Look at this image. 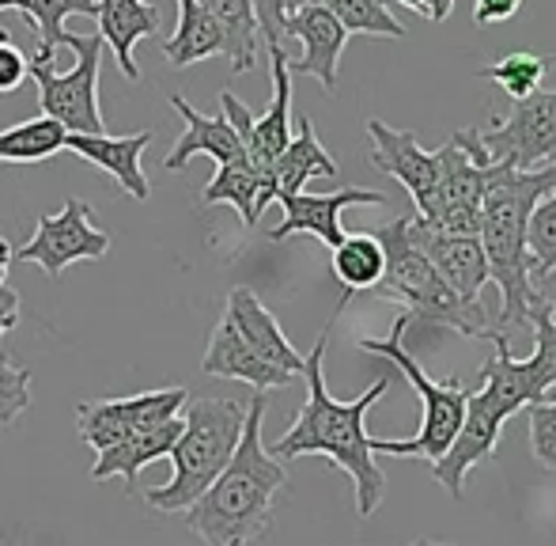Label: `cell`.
I'll return each instance as SVG.
<instances>
[{
	"label": "cell",
	"mask_w": 556,
	"mask_h": 546,
	"mask_svg": "<svg viewBox=\"0 0 556 546\" xmlns=\"http://www.w3.org/2000/svg\"><path fill=\"white\" fill-rule=\"evenodd\" d=\"M254 4L257 35L265 38L269 50H285V20H288V0H250Z\"/></svg>",
	"instance_id": "e575fe53"
},
{
	"label": "cell",
	"mask_w": 556,
	"mask_h": 546,
	"mask_svg": "<svg viewBox=\"0 0 556 546\" xmlns=\"http://www.w3.org/2000/svg\"><path fill=\"white\" fill-rule=\"evenodd\" d=\"M522 8V0H473V23L492 27V23H507L515 20Z\"/></svg>",
	"instance_id": "8d00e7d4"
},
{
	"label": "cell",
	"mask_w": 556,
	"mask_h": 546,
	"mask_svg": "<svg viewBox=\"0 0 556 546\" xmlns=\"http://www.w3.org/2000/svg\"><path fill=\"white\" fill-rule=\"evenodd\" d=\"M20 326V293L15 288H0V349H4V338ZM4 364V357H0Z\"/></svg>",
	"instance_id": "74e56055"
},
{
	"label": "cell",
	"mask_w": 556,
	"mask_h": 546,
	"mask_svg": "<svg viewBox=\"0 0 556 546\" xmlns=\"http://www.w3.org/2000/svg\"><path fill=\"white\" fill-rule=\"evenodd\" d=\"M553 58H542V53H504V58L496 61V65L481 69L484 80H496L500 91L504 96H511L515 103L527 96H534V91H542V80L545 73H549Z\"/></svg>",
	"instance_id": "f546056e"
},
{
	"label": "cell",
	"mask_w": 556,
	"mask_h": 546,
	"mask_svg": "<svg viewBox=\"0 0 556 546\" xmlns=\"http://www.w3.org/2000/svg\"><path fill=\"white\" fill-rule=\"evenodd\" d=\"M216 27L224 30V58L231 61V73H250L257 65V20L250 0H198Z\"/></svg>",
	"instance_id": "484cf974"
},
{
	"label": "cell",
	"mask_w": 556,
	"mask_h": 546,
	"mask_svg": "<svg viewBox=\"0 0 556 546\" xmlns=\"http://www.w3.org/2000/svg\"><path fill=\"white\" fill-rule=\"evenodd\" d=\"M201 372H205V376H220V380H239V384H250L254 392H277V387L295 384L292 372H280V369H273V364H265L262 357L239 338V331H235L227 315L213 326V338H208V349H205V357H201Z\"/></svg>",
	"instance_id": "ac0fdd59"
},
{
	"label": "cell",
	"mask_w": 556,
	"mask_h": 546,
	"mask_svg": "<svg viewBox=\"0 0 556 546\" xmlns=\"http://www.w3.org/2000/svg\"><path fill=\"white\" fill-rule=\"evenodd\" d=\"M0 12H23L27 20H35L38 35H42V46H38L35 58L53 61V50H58L61 35H65V20L68 15H96L99 0H0Z\"/></svg>",
	"instance_id": "f1b7e54d"
},
{
	"label": "cell",
	"mask_w": 556,
	"mask_h": 546,
	"mask_svg": "<svg viewBox=\"0 0 556 546\" xmlns=\"http://www.w3.org/2000/svg\"><path fill=\"white\" fill-rule=\"evenodd\" d=\"M333 273L344 285V296L364 293V288H379L382 273H387V255L382 244L371 232H356V236H344L333 247Z\"/></svg>",
	"instance_id": "4316f807"
},
{
	"label": "cell",
	"mask_w": 556,
	"mask_h": 546,
	"mask_svg": "<svg viewBox=\"0 0 556 546\" xmlns=\"http://www.w3.org/2000/svg\"><path fill=\"white\" fill-rule=\"evenodd\" d=\"M326 8L337 15V23H341L349 35H382V38H405L409 35L405 23L394 20L382 0H330Z\"/></svg>",
	"instance_id": "4dcf8cb0"
},
{
	"label": "cell",
	"mask_w": 556,
	"mask_h": 546,
	"mask_svg": "<svg viewBox=\"0 0 556 546\" xmlns=\"http://www.w3.org/2000/svg\"><path fill=\"white\" fill-rule=\"evenodd\" d=\"M405 331H409V315H397L394 326H390L387 338H359V349L364 353L382 357L387 364H394L409 387L420 395V407H425V418H420L417 436L409 440H382V436H371V451H382V456H397V459H440L451 440L458 436L462 418H466V399L469 392L458 384V380H435L425 376L417 357L405 349Z\"/></svg>",
	"instance_id": "8992f818"
},
{
	"label": "cell",
	"mask_w": 556,
	"mask_h": 546,
	"mask_svg": "<svg viewBox=\"0 0 556 546\" xmlns=\"http://www.w3.org/2000/svg\"><path fill=\"white\" fill-rule=\"evenodd\" d=\"M556 190V163L538 171H511L489 186L481 201V247L489 259V273L500 285V334L515 326H530V308L538 303L534 277H530L527 232L534 206Z\"/></svg>",
	"instance_id": "3957f363"
},
{
	"label": "cell",
	"mask_w": 556,
	"mask_h": 546,
	"mask_svg": "<svg viewBox=\"0 0 556 546\" xmlns=\"http://www.w3.org/2000/svg\"><path fill=\"white\" fill-rule=\"evenodd\" d=\"M330 326H333V319L323 326L315 349H311L307 361H303L307 402H303V410L295 413L288 433L269 448V456L280 459V463H285V459H300V456L330 459L333 467H341V471L352 479L356 512L367 520L379 512L382 497H387V474H382V467L375 463L371 436H367V410L394 387V380L390 376L375 380L364 395H356V399H349V402L333 399L330 387H326V372H323L326 346H330Z\"/></svg>",
	"instance_id": "6da1fadb"
},
{
	"label": "cell",
	"mask_w": 556,
	"mask_h": 546,
	"mask_svg": "<svg viewBox=\"0 0 556 546\" xmlns=\"http://www.w3.org/2000/svg\"><path fill=\"white\" fill-rule=\"evenodd\" d=\"M224 50V30L216 27L213 15L198 0H178V30L163 42V53H167L170 65H198V61L216 58Z\"/></svg>",
	"instance_id": "cb8c5ba5"
},
{
	"label": "cell",
	"mask_w": 556,
	"mask_h": 546,
	"mask_svg": "<svg viewBox=\"0 0 556 546\" xmlns=\"http://www.w3.org/2000/svg\"><path fill=\"white\" fill-rule=\"evenodd\" d=\"M61 46L73 50L76 65L68 73H53L50 61L27 58V76L38 84V103L42 114L65 126V134H106L103 111H99V65H103V38L99 35H73L65 30Z\"/></svg>",
	"instance_id": "52a82bcc"
},
{
	"label": "cell",
	"mask_w": 556,
	"mask_h": 546,
	"mask_svg": "<svg viewBox=\"0 0 556 546\" xmlns=\"http://www.w3.org/2000/svg\"><path fill=\"white\" fill-rule=\"evenodd\" d=\"M247 407L235 399H190L186 402V421L170 448V474L167 486L148 489L144 501L155 512H186L231 463L239 448Z\"/></svg>",
	"instance_id": "277c9868"
},
{
	"label": "cell",
	"mask_w": 556,
	"mask_h": 546,
	"mask_svg": "<svg viewBox=\"0 0 556 546\" xmlns=\"http://www.w3.org/2000/svg\"><path fill=\"white\" fill-rule=\"evenodd\" d=\"M367 137H371V156H367L371 167L397 178L409 190L413 213H432L435 183H440V156H435V148H420V140L409 129H394L382 119H367Z\"/></svg>",
	"instance_id": "7c38bea8"
},
{
	"label": "cell",
	"mask_w": 556,
	"mask_h": 546,
	"mask_svg": "<svg viewBox=\"0 0 556 546\" xmlns=\"http://www.w3.org/2000/svg\"><path fill=\"white\" fill-rule=\"evenodd\" d=\"M27 80V58L12 38L0 30V96H15Z\"/></svg>",
	"instance_id": "d590c367"
},
{
	"label": "cell",
	"mask_w": 556,
	"mask_h": 546,
	"mask_svg": "<svg viewBox=\"0 0 556 546\" xmlns=\"http://www.w3.org/2000/svg\"><path fill=\"white\" fill-rule=\"evenodd\" d=\"M65 145V126L38 114V119H27L12 129H0V163H42L50 156H58Z\"/></svg>",
	"instance_id": "83f0119b"
},
{
	"label": "cell",
	"mask_w": 556,
	"mask_h": 546,
	"mask_svg": "<svg viewBox=\"0 0 556 546\" xmlns=\"http://www.w3.org/2000/svg\"><path fill=\"white\" fill-rule=\"evenodd\" d=\"M170 107L182 114L186 129H182V137L175 140V148L167 152V160H163V167H167V171H182L193 156H213L220 167H224V163H235V160H242V156H247L239 134H235L231 122H227L224 114H201L198 107L186 103L178 91L170 96Z\"/></svg>",
	"instance_id": "ffe728a7"
},
{
	"label": "cell",
	"mask_w": 556,
	"mask_h": 546,
	"mask_svg": "<svg viewBox=\"0 0 556 546\" xmlns=\"http://www.w3.org/2000/svg\"><path fill=\"white\" fill-rule=\"evenodd\" d=\"M425 4H428V20L432 23L451 20V12H454V0H425Z\"/></svg>",
	"instance_id": "ab89813d"
},
{
	"label": "cell",
	"mask_w": 556,
	"mask_h": 546,
	"mask_svg": "<svg viewBox=\"0 0 556 546\" xmlns=\"http://www.w3.org/2000/svg\"><path fill=\"white\" fill-rule=\"evenodd\" d=\"M375 239H379L382 255H387V273H382V281H379L382 296L402 300L405 315H409L413 323L446 326V331H458L462 338H473V342L496 338V326L489 323L481 303L458 300V296L446 288V281L435 273L432 262L413 247L409 232H405V216H397L387 228H379Z\"/></svg>",
	"instance_id": "5b68a950"
},
{
	"label": "cell",
	"mask_w": 556,
	"mask_h": 546,
	"mask_svg": "<svg viewBox=\"0 0 556 546\" xmlns=\"http://www.w3.org/2000/svg\"><path fill=\"white\" fill-rule=\"evenodd\" d=\"M397 4H405V8H413V12L428 15V4H425V0H397Z\"/></svg>",
	"instance_id": "7bdbcfd3"
},
{
	"label": "cell",
	"mask_w": 556,
	"mask_h": 546,
	"mask_svg": "<svg viewBox=\"0 0 556 546\" xmlns=\"http://www.w3.org/2000/svg\"><path fill=\"white\" fill-rule=\"evenodd\" d=\"M178 433H182V421L175 418V421H163V425L148 429V433L125 436V440H117L114 448L99 451L96 467H91V479H96V482L125 479V486H132V482H137V474L144 471L148 463L170 456Z\"/></svg>",
	"instance_id": "7402d4cb"
},
{
	"label": "cell",
	"mask_w": 556,
	"mask_h": 546,
	"mask_svg": "<svg viewBox=\"0 0 556 546\" xmlns=\"http://www.w3.org/2000/svg\"><path fill=\"white\" fill-rule=\"evenodd\" d=\"M300 38L303 58H288V73L292 76H315L326 91H337V65H341L349 30L337 23V15L326 4L318 8H295L285 20V38Z\"/></svg>",
	"instance_id": "9a60e30c"
},
{
	"label": "cell",
	"mask_w": 556,
	"mask_h": 546,
	"mask_svg": "<svg viewBox=\"0 0 556 546\" xmlns=\"http://www.w3.org/2000/svg\"><path fill=\"white\" fill-rule=\"evenodd\" d=\"M530 410V451L545 471L556 474V399L534 402Z\"/></svg>",
	"instance_id": "d6a6232c"
},
{
	"label": "cell",
	"mask_w": 556,
	"mask_h": 546,
	"mask_svg": "<svg viewBox=\"0 0 556 546\" xmlns=\"http://www.w3.org/2000/svg\"><path fill=\"white\" fill-rule=\"evenodd\" d=\"M99 30L103 46H111L117 69H122L125 80H140V69L132 61V46L148 35H160L163 30V12L144 0H99Z\"/></svg>",
	"instance_id": "44dd1931"
},
{
	"label": "cell",
	"mask_w": 556,
	"mask_h": 546,
	"mask_svg": "<svg viewBox=\"0 0 556 546\" xmlns=\"http://www.w3.org/2000/svg\"><path fill=\"white\" fill-rule=\"evenodd\" d=\"M527 251H530V277H545L556 270V190L545 194L530 213L527 232Z\"/></svg>",
	"instance_id": "1f68e13d"
},
{
	"label": "cell",
	"mask_w": 556,
	"mask_h": 546,
	"mask_svg": "<svg viewBox=\"0 0 556 546\" xmlns=\"http://www.w3.org/2000/svg\"><path fill=\"white\" fill-rule=\"evenodd\" d=\"M190 392L186 387H163V392H140L132 399H99L76 407V433L88 448L106 451L125 436L148 433V429L175 421L186 410Z\"/></svg>",
	"instance_id": "8fae6325"
},
{
	"label": "cell",
	"mask_w": 556,
	"mask_h": 546,
	"mask_svg": "<svg viewBox=\"0 0 556 546\" xmlns=\"http://www.w3.org/2000/svg\"><path fill=\"white\" fill-rule=\"evenodd\" d=\"M280 209H285V221L269 232L273 244L295 236V232H307V236L323 239L326 247H333L344 239L341 228V213L349 206H387V194L382 190H364V186H344V190L333 194H285L277 198Z\"/></svg>",
	"instance_id": "5bb4252c"
},
{
	"label": "cell",
	"mask_w": 556,
	"mask_h": 546,
	"mask_svg": "<svg viewBox=\"0 0 556 546\" xmlns=\"http://www.w3.org/2000/svg\"><path fill=\"white\" fill-rule=\"evenodd\" d=\"M224 315L231 319V326L239 331V338L247 342V346L254 349L265 364H273V369H280V372H292L295 380H303V361H307V357L288 342V334L280 331L277 315L257 300L254 288H247V285L231 288Z\"/></svg>",
	"instance_id": "e0dca14e"
},
{
	"label": "cell",
	"mask_w": 556,
	"mask_h": 546,
	"mask_svg": "<svg viewBox=\"0 0 556 546\" xmlns=\"http://www.w3.org/2000/svg\"><path fill=\"white\" fill-rule=\"evenodd\" d=\"M492 163L511 171H538L556 163V88L519 99L500 126L477 129Z\"/></svg>",
	"instance_id": "9c48e42d"
},
{
	"label": "cell",
	"mask_w": 556,
	"mask_h": 546,
	"mask_svg": "<svg viewBox=\"0 0 556 546\" xmlns=\"http://www.w3.org/2000/svg\"><path fill=\"white\" fill-rule=\"evenodd\" d=\"M8 266H12V244L0 236V288H4V277H8Z\"/></svg>",
	"instance_id": "60d3db41"
},
{
	"label": "cell",
	"mask_w": 556,
	"mask_h": 546,
	"mask_svg": "<svg viewBox=\"0 0 556 546\" xmlns=\"http://www.w3.org/2000/svg\"><path fill=\"white\" fill-rule=\"evenodd\" d=\"M201 201H205V206H220V201H227V206L239 209L242 224L254 228L257 216L265 213V178L257 175L254 163L242 156V160L224 163V167L216 171L213 183H208L205 194H201Z\"/></svg>",
	"instance_id": "d4e9b609"
},
{
	"label": "cell",
	"mask_w": 556,
	"mask_h": 546,
	"mask_svg": "<svg viewBox=\"0 0 556 546\" xmlns=\"http://www.w3.org/2000/svg\"><path fill=\"white\" fill-rule=\"evenodd\" d=\"M30 407V369L0 364V425L20 421Z\"/></svg>",
	"instance_id": "836d02e7"
},
{
	"label": "cell",
	"mask_w": 556,
	"mask_h": 546,
	"mask_svg": "<svg viewBox=\"0 0 556 546\" xmlns=\"http://www.w3.org/2000/svg\"><path fill=\"white\" fill-rule=\"evenodd\" d=\"M269 395L257 392L247 407L239 448L220 479L186 509V528L205 546H250L273 524V501L288 486V471L262 444V418Z\"/></svg>",
	"instance_id": "7a4b0ae2"
},
{
	"label": "cell",
	"mask_w": 556,
	"mask_h": 546,
	"mask_svg": "<svg viewBox=\"0 0 556 546\" xmlns=\"http://www.w3.org/2000/svg\"><path fill=\"white\" fill-rule=\"evenodd\" d=\"M409 546H454V543H435V539H413Z\"/></svg>",
	"instance_id": "ee69618b"
},
{
	"label": "cell",
	"mask_w": 556,
	"mask_h": 546,
	"mask_svg": "<svg viewBox=\"0 0 556 546\" xmlns=\"http://www.w3.org/2000/svg\"><path fill=\"white\" fill-rule=\"evenodd\" d=\"M273 61V103L269 111L257 119L254 114V129L247 137V160L254 163V171L265 178V206L277 201V186H273V163L277 156L288 148L292 140V73H288V53L285 50H269Z\"/></svg>",
	"instance_id": "2e32d148"
},
{
	"label": "cell",
	"mask_w": 556,
	"mask_h": 546,
	"mask_svg": "<svg viewBox=\"0 0 556 546\" xmlns=\"http://www.w3.org/2000/svg\"><path fill=\"white\" fill-rule=\"evenodd\" d=\"M300 122V134L288 140V148L277 156V163H273V186H277V198H285V194H303V183H311V178H337V163L333 156L326 152V145L318 140L315 134V122L303 114Z\"/></svg>",
	"instance_id": "603a6c76"
},
{
	"label": "cell",
	"mask_w": 556,
	"mask_h": 546,
	"mask_svg": "<svg viewBox=\"0 0 556 546\" xmlns=\"http://www.w3.org/2000/svg\"><path fill=\"white\" fill-rule=\"evenodd\" d=\"M534 293H538V300L556 303V270H549L545 277H538V281H534Z\"/></svg>",
	"instance_id": "f35d334b"
},
{
	"label": "cell",
	"mask_w": 556,
	"mask_h": 546,
	"mask_svg": "<svg viewBox=\"0 0 556 546\" xmlns=\"http://www.w3.org/2000/svg\"><path fill=\"white\" fill-rule=\"evenodd\" d=\"M405 232H409L413 247L432 262L435 273L446 281V288H451L458 300L481 303V288L492 281L481 239L477 236H446V232L432 228V224L417 213L405 216Z\"/></svg>",
	"instance_id": "4fadbf2b"
},
{
	"label": "cell",
	"mask_w": 556,
	"mask_h": 546,
	"mask_svg": "<svg viewBox=\"0 0 556 546\" xmlns=\"http://www.w3.org/2000/svg\"><path fill=\"white\" fill-rule=\"evenodd\" d=\"M318 4H330V0H288V12H295V8H318Z\"/></svg>",
	"instance_id": "b9f144b4"
},
{
	"label": "cell",
	"mask_w": 556,
	"mask_h": 546,
	"mask_svg": "<svg viewBox=\"0 0 556 546\" xmlns=\"http://www.w3.org/2000/svg\"><path fill=\"white\" fill-rule=\"evenodd\" d=\"M148 145H152V129H140V134H129V137H106V134L80 137V134H68L65 148H73L80 160L103 167L106 175H111L114 183L129 194V198L148 201V198H152V183H148L144 167H140V156H144Z\"/></svg>",
	"instance_id": "d6986e66"
},
{
	"label": "cell",
	"mask_w": 556,
	"mask_h": 546,
	"mask_svg": "<svg viewBox=\"0 0 556 546\" xmlns=\"http://www.w3.org/2000/svg\"><path fill=\"white\" fill-rule=\"evenodd\" d=\"M481 380H484L481 392H469V399H466V418H462L458 436H454L451 448L432 463L435 482H440L454 501L466 497V474L473 471V467H481L484 459L496 451L504 421L522 410V402L515 399L500 380H492V376H481Z\"/></svg>",
	"instance_id": "ba28073f"
},
{
	"label": "cell",
	"mask_w": 556,
	"mask_h": 546,
	"mask_svg": "<svg viewBox=\"0 0 556 546\" xmlns=\"http://www.w3.org/2000/svg\"><path fill=\"white\" fill-rule=\"evenodd\" d=\"M111 236L91 224V206L80 198H68L61 213H42L35 221V236L15 251L20 262L42 266L46 277H61L76 262L106 259Z\"/></svg>",
	"instance_id": "30bf717a"
}]
</instances>
